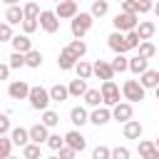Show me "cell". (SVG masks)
<instances>
[{"instance_id": "obj_1", "label": "cell", "mask_w": 159, "mask_h": 159, "mask_svg": "<svg viewBox=\"0 0 159 159\" xmlns=\"http://www.w3.org/2000/svg\"><path fill=\"white\" fill-rule=\"evenodd\" d=\"M92 25H94V15H92V12H77V15L70 20V32H72V37L82 40V37L92 30Z\"/></svg>"}, {"instance_id": "obj_2", "label": "cell", "mask_w": 159, "mask_h": 159, "mask_svg": "<svg viewBox=\"0 0 159 159\" xmlns=\"http://www.w3.org/2000/svg\"><path fill=\"white\" fill-rule=\"evenodd\" d=\"M27 102H30V107H32V109H37V112H45V109H50V102H52V97H50V89H45L42 84H35V87L30 89V97H27Z\"/></svg>"}, {"instance_id": "obj_3", "label": "cell", "mask_w": 159, "mask_h": 159, "mask_svg": "<svg viewBox=\"0 0 159 159\" xmlns=\"http://www.w3.org/2000/svg\"><path fill=\"white\" fill-rule=\"evenodd\" d=\"M139 22H142L139 12H117L114 20H112V25H114L117 32H132V30L139 27Z\"/></svg>"}, {"instance_id": "obj_4", "label": "cell", "mask_w": 159, "mask_h": 159, "mask_svg": "<svg viewBox=\"0 0 159 159\" xmlns=\"http://www.w3.org/2000/svg\"><path fill=\"white\" fill-rule=\"evenodd\" d=\"M122 94H124V99L127 102H142L144 97H147V87L139 82V80H124V84H122Z\"/></svg>"}, {"instance_id": "obj_5", "label": "cell", "mask_w": 159, "mask_h": 159, "mask_svg": "<svg viewBox=\"0 0 159 159\" xmlns=\"http://www.w3.org/2000/svg\"><path fill=\"white\" fill-rule=\"evenodd\" d=\"M102 97H104V104L107 107H114V104H119L122 99H124V94H122V89H119V84L114 82V80H107V82H102Z\"/></svg>"}, {"instance_id": "obj_6", "label": "cell", "mask_w": 159, "mask_h": 159, "mask_svg": "<svg viewBox=\"0 0 159 159\" xmlns=\"http://www.w3.org/2000/svg\"><path fill=\"white\" fill-rule=\"evenodd\" d=\"M107 47L114 52V55H127L129 52V42H127V32H112L107 37Z\"/></svg>"}, {"instance_id": "obj_7", "label": "cell", "mask_w": 159, "mask_h": 159, "mask_svg": "<svg viewBox=\"0 0 159 159\" xmlns=\"http://www.w3.org/2000/svg\"><path fill=\"white\" fill-rule=\"evenodd\" d=\"M40 27L47 32V35H55L60 30V15L55 10H42L40 12Z\"/></svg>"}, {"instance_id": "obj_8", "label": "cell", "mask_w": 159, "mask_h": 159, "mask_svg": "<svg viewBox=\"0 0 159 159\" xmlns=\"http://www.w3.org/2000/svg\"><path fill=\"white\" fill-rule=\"evenodd\" d=\"M112 119L114 122H129V119H134V107H132V102H127V99H122L119 104H114L112 107Z\"/></svg>"}, {"instance_id": "obj_9", "label": "cell", "mask_w": 159, "mask_h": 159, "mask_svg": "<svg viewBox=\"0 0 159 159\" xmlns=\"http://www.w3.org/2000/svg\"><path fill=\"white\" fill-rule=\"evenodd\" d=\"M30 84L25 82V80H12L10 84H7V97L10 99H27L30 97Z\"/></svg>"}, {"instance_id": "obj_10", "label": "cell", "mask_w": 159, "mask_h": 159, "mask_svg": "<svg viewBox=\"0 0 159 159\" xmlns=\"http://www.w3.org/2000/svg\"><path fill=\"white\" fill-rule=\"evenodd\" d=\"M107 122H112V107L99 104V107H94V109L89 112V124H94V127H104Z\"/></svg>"}, {"instance_id": "obj_11", "label": "cell", "mask_w": 159, "mask_h": 159, "mask_svg": "<svg viewBox=\"0 0 159 159\" xmlns=\"http://www.w3.org/2000/svg\"><path fill=\"white\" fill-rule=\"evenodd\" d=\"M137 154H139V159H159V147H157L154 139H139Z\"/></svg>"}, {"instance_id": "obj_12", "label": "cell", "mask_w": 159, "mask_h": 159, "mask_svg": "<svg viewBox=\"0 0 159 159\" xmlns=\"http://www.w3.org/2000/svg\"><path fill=\"white\" fill-rule=\"evenodd\" d=\"M77 62H80V57H77L70 47H62V50H60V55H57V67H60V70L70 72V70L77 67Z\"/></svg>"}, {"instance_id": "obj_13", "label": "cell", "mask_w": 159, "mask_h": 159, "mask_svg": "<svg viewBox=\"0 0 159 159\" xmlns=\"http://www.w3.org/2000/svg\"><path fill=\"white\" fill-rule=\"evenodd\" d=\"M55 12L60 15V20H72V17L80 12V2H75V0H62V2L55 5Z\"/></svg>"}, {"instance_id": "obj_14", "label": "cell", "mask_w": 159, "mask_h": 159, "mask_svg": "<svg viewBox=\"0 0 159 159\" xmlns=\"http://www.w3.org/2000/svg\"><path fill=\"white\" fill-rule=\"evenodd\" d=\"M65 142H67L72 149H77V152H84V149H87V137H84L77 127H75V129H70V132L65 134Z\"/></svg>"}, {"instance_id": "obj_15", "label": "cell", "mask_w": 159, "mask_h": 159, "mask_svg": "<svg viewBox=\"0 0 159 159\" xmlns=\"http://www.w3.org/2000/svg\"><path fill=\"white\" fill-rule=\"evenodd\" d=\"M114 67H112V62H107V60H94V77H99L102 82H107V80H114Z\"/></svg>"}, {"instance_id": "obj_16", "label": "cell", "mask_w": 159, "mask_h": 159, "mask_svg": "<svg viewBox=\"0 0 159 159\" xmlns=\"http://www.w3.org/2000/svg\"><path fill=\"white\" fill-rule=\"evenodd\" d=\"M122 134H124V139H137V142H139L142 134H144V127H142L139 119H129V122H124Z\"/></svg>"}, {"instance_id": "obj_17", "label": "cell", "mask_w": 159, "mask_h": 159, "mask_svg": "<svg viewBox=\"0 0 159 159\" xmlns=\"http://www.w3.org/2000/svg\"><path fill=\"white\" fill-rule=\"evenodd\" d=\"M47 139H50V127H47V124L37 122V124L30 127V142H35V144H47Z\"/></svg>"}, {"instance_id": "obj_18", "label": "cell", "mask_w": 159, "mask_h": 159, "mask_svg": "<svg viewBox=\"0 0 159 159\" xmlns=\"http://www.w3.org/2000/svg\"><path fill=\"white\" fill-rule=\"evenodd\" d=\"M70 122H72L75 127H84V124L89 122V112H87V107H82V104L72 107V109H70Z\"/></svg>"}, {"instance_id": "obj_19", "label": "cell", "mask_w": 159, "mask_h": 159, "mask_svg": "<svg viewBox=\"0 0 159 159\" xmlns=\"http://www.w3.org/2000/svg\"><path fill=\"white\" fill-rule=\"evenodd\" d=\"M10 45H12V50H15V52H22V55H27L30 50H35V47H32L30 35H25V32H22V35H15Z\"/></svg>"}, {"instance_id": "obj_20", "label": "cell", "mask_w": 159, "mask_h": 159, "mask_svg": "<svg viewBox=\"0 0 159 159\" xmlns=\"http://www.w3.org/2000/svg\"><path fill=\"white\" fill-rule=\"evenodd\" d=\"M147 70H149V60H147V57H142V55L129 57V72H132V75L139 77V75H144Z\"/></svg>"}, {"instance_id": "obj_21", "label": "cell", "mask_w": 159, "mask_h": 159, "mask_svg": "<svg viewBox=\"0 0 159 159\" xmlns=\"http://www.w3.org/2000/svg\"><path fill=\"white\" fill-rule=\"evenodd\" d=\"M70 97H75V99H80V97H84L87 94V80H82V77H75V80H70Z\"/></svg>"}, {"instance_id": "obj_22", "label": "cell", "mask_w": 159, "mask_h": 159, "mask_svg": "<svg viewBox=\"0 0 159 159\" xmlns=\"http://www.w3.org/2000/svg\"><path fill=\"white\" fill-rule=\"evenodd\" d=\"M22 20H25V10H22L20 5H10V7L5 10V22H10V25H22Z\"/></svg>"}, {"instance_id": "obj_23", "label": "cell", "mask_w": 159, "mask_h": 159, "mask_svg": "<svg viewBox=\"0 0 159 159\" xmlns=\"http://www.w3.org/2000/svg\"><path fill=\"white\" fill-rule=\"evenodd\" d=\"M50 97H52V102H57V104H62L65 99H70V87L67 84H52L50 87Z\"/></svg>"}, {"instance_id": "obj_24", "label": "cell", "mask_w": 159, "mask_h": 159, "mask_svg": "<svg viewBox=\"0 0 159 159\" xmlns=\"http://www.w3.org/2000/svg\"><path fill=\"white\" fill-rule=\"evenodd\" d=\"M82 99H84V107H89V109H94V107H99V104H104V97H102V89H87V94H84Z\"/></svg>"}, {"instance_id": "obj_25", "label": "cell", "mask_w": 159, "mask_h": 159, "mask_svg": "<svg viewBox=\"0 0 159 159\" xmlns=\"http://www.w3.org/2000/svg\"><path fill=\"white\" fill-rule=\"evenodd\" d=\"M10 137H12L15 147H25V144H30V129H25V127H12Z\"/></svg>"}, {"instance_id": "obj_26", "label": "cell", "mask_w": 159, "mask_h": 159, "mask_svg": "<svg viewBox=\"0 0 159 159\" xmlns=\"http://www.w3.org/2000/svg\"><path fill=\"white\" fill-rule=\"evenodd\" d=\"M139 82L147 89H157L159 87V70H147L144 75H139Z\"/></svg>"}, {"instance_id": "obj_27", "label": "cell", "mask_w": 159, "mask_h": 159, "mask_svg": "<svg viewBox=\"0 0 159 159\" xmlns=\"http://www.w3.org/2000/svg\"><path fill=\"white\" fill-rule=\"evenodd\" d=\"M75 72H77V77H82V80H89V77H94V62L80 60V62H77V67H75Z\"/></svg>"}, {"instance_id": "obj_28", "label": "cell", "mask_w": 159, "mask_h": 159, "mask_svg": "<svg viewBox=\"0 0 159 159\" xmlns=\"http://www.w3.org/2000/svg\"><path fill=\"white\" fill-rule=\"evenodd\" d=\"M137 32H139V37H142V40H152V37H154V32H157V25H154L152 20H142V22H139V27H137Z\"/></svg>"}, {"instance_id": "obj_29", "label": "cell", "mask_w": 159, "mask_h": 159, "mask_svg": "<svg viewBox=\"0 0 159 159\" xmlns=\"http://www.w3.org/2000/svg\"><path fill=\"white\" fill-rule=\"evenodd\" d=\"M22 159H42V149H40V144H35V142L25 144V147H22Z\"/></svg>"}, {"instance_id": "obj_30", "label": "cell", "mask_w": 159, "mask_h": 159, "mask_svg": "<svg viewBox=\"0 0 159 159\" xmlns=\"http://www.w3.org/2000/svg\"><path fill=\"white\" fill-rule=\"evenodd\" d=\"M89 12H92L94 17H104V15L109 12V2H107V0H92Z\"/></svg>"}, {"instance_id": "obj_31", "label": "cell", "mask_w": 159, "mask_h": 159, "mask_svg": "<svg viewBox=\"0 0 159 159\" xmlns=\"http://www.w3.org/2000/svg\"><path fill=\"white\" fill-rule=\"evenodd\" d=\"M25 60H27V67H30V70H37V67H42V60H45V57H42L40 50H30V52L25 55Z\"/></svg>"}, {"instance_id": "obj_32", "label": "cell", "mask_w": 159, "mask_h": 159, "mask_svg": "<svg viewBox=\"0 0 159 159\" xmlns=\"http://www.w3.org/2000/svg\"><path fill=\"white\" fill-rule=\"evenodd\" d=\"M12 147H15L12 137H10V134H2V137H0V157L7 159V157L12 154Z\"/></svg>"}, {"instance_id": "obj_33", "label": "cell", "mask_w": 159, "mask_h": 159, "mask_svg": "<svg viewBox=\"0 0 159 159\" xmlns=\"http://www.w3.org/2000/svg\"><path fill=\"white\" fill-rule=\"evenodd\" d=\"M137 55H142V57H147V60H152V57L157 55V47H154V42H152V40H142V45H139V50H137Z\"/></svg>"}, {"instance_id": "obj_34", "label": "cell", "mask_w": 159, "mask_h": 159, "mask_svg": "<svg viewBox=\"0 0 159 159\" xmlns=\"http://www.w3.org/2000/svg\"><path fill=\"white\" fill-rule=\"evenodd\" d=\"M112 67H114V72H129V57L127 55H114V60H112Z\"/></svg>"}, {"instance_id": "obj_35", "label": "cell", "mask_w": 159, "mask_h": 159, "mask_svg": "<svg viewBox=\"0 0 159 159\" xmlns=\"http://www.w3.org/2000/svg\"><path fill=\"white\" fill-rule=\"evenodd\" d=\"M67 47H70L80 60L87 55V42H84V40H77V37H75V40H70V45H67Z\"/></svg>"}, {"instance_id": "obj_36", "label": "cell", "mask_w": 159, "mask_h": 159, "mask_svg": "<svg viewBox=\"0 0 159 159\" xmlns=\"http://www.w3.org/2000/svg\"><path fill=\"white\" fill-rule=\"evenodd\" d=\"M40 122H42V124H47V127L52 129V127H57V124H60V114H57L55 109H45V112H42V119H40Z\"/></svg>"}, {"instance_id": "obj_37", "label": "cell", "mask_w": 159, "mask_h": 159, "mask_svg": "<svg viewBox=\"0 0 159 159\" xmlns=\"http://www.w3.org/2000/svg\"><path fill=\"white\" fill-rule=\"evenodd\" d=\"M22 10H25V17H32V20H40V5L35 2V0H30V2H25L22 5Z\"/></svg>"}, {"instance_id": "obj_38", "label": "cell", "mask_w": 159, "mask_h": 159, "mask_svg": "<svg viewBox=\"0 0 159 159\" xmlns=\"http://www.w3.org/2000/svg\"><path fill=\"white\" fill-rule=\"evenodd\" d=\"M7 60H10V67H12V70L27 67V60H25V55H22V52H15V50H12V55H10Z\"/></svg>"}, {"instance_id": "obj_39", "label": "cell", "mask_w": 159, "mask_h": 159, "mask_svg": "<svg viewBox=\"0 0 159 159\" xmlns=\"http://www.w3.org/2000/svg\"><path fill=\"white\" fill-rule=\"evenodd\" d=\"M92 159H112V149L104 147V144H97L92 149Z\"/></svg>"}, {"instance_id": "obj_40", "label": "cell", "mask_w": 159, "mask_h": 159, "mask_svg": "<svg viewBox=\"0 0 159 159\" xmlns=\"http://www.w3.org/2000/svg\"><path fill=\"white\" fill-rule=\"evenodd\" d=\"M65 144H67V142H65V137H60V134H50V139H47V147H50L52 152H60Z\"/></svg>"}, {"instance_id": "obj_41", "label": "cell", "mask_w": 159, "mask_h": 159, "mask_svg": "<svg viewBox=\"0 0 159 159\" xmlns=\"http://www.w3.org/2000/svg\"><path fill=\"white\" fill-rule=\"evenodd\" d=\"M12 25L10 22H2L0 25V42H12Z\"/></svg>"}, {"instance_id": "obj_42", "label": "cell", "mask_w": 159, "mask_h": 159, "mask_svg": "<svg viewBox=\"0 0 159 159\" xmlns=\"http://www.w3.org/2000/svg\"><path fill=\"white\" fill-rule=\"evenodd\" d=\"M37 27H40V20H32V17H25L22 20V32L25 35H32Z\"/></svg>"}, {"instance_id": "obj_43", "label": "cell", "mask_w": 159, "mask_h": 159, "mask_svg": "<svg viewBox=\"0 0 159 159\" xmlns=\"http://www.w3.org/2000/svg\"><path fill=\"white\" fill-rule=\"evenodd\" d=\"M127 42H129V50H139V45H142V37H139V32H137V30L127 32Z\"/></svg>"}, {"instance_id": "obj_44", "label": "cell", "mask_w": 159, "mask_h": 159, "mask_svg": "<svg viewBox=\"0 0 159 159\" xmlns=\"http://www.w3.org/2000/svg\"><path fill=\"white\" fill-rule=\"evenodd\" d=\"M112 159H132L129 147H114L112 149Z\"/></svg>"}, {"instance_id": "obj_45", "label": "cell", "mask_w": 159, "mask_h": 159, "mask_svg": "<svg viewBox=\"0 0 159 159\" xmlns=\"http://www.w3.org/2000/svg\"><path fill=\"white\" fill-rule=\"evenodd\" d=\"M10 132H12V124H10V114L5 112V114L0 117V137H2V134H10Z\"/></svg>"}, {"instance_id": "obj_46", "label": "cell", "mask_w": 159, "mask_h": 159, "mask_svg": "<svg viewBox=\"0 0 159 159\" xmlns=\"http://www.w3.org/2000/svg\"><path fill=\"white\" fill-rule=\"evenodd\" d=\"M122 12H139V0H124Z\"/></svg>"}, {"instance_id": "obj_47", "label": "cell", "mask_w": 159, "mask_h": 159, "mask_svg": "<svg viewBox=\"0 0 159 159\" xmlns=\"http://www.w3.org/2000/svg\"><path fill=\"white\" fill-rule=\"evenodd\" d=\"M57 154H60V159H75V157H77V149H72L70 144H65Z\"/></svg>"}, {"instance_id": "obj_48", "label": "cell", "mask_w": 159, "mask_h": 159, "mask_svg": "<svg viewBox=\"0 0 159 159\" xmlns=\"http://www.w3.org/2000/svg\"><path fill=\"white\" fill-rule=\"evenodd\" d=\"M154 12V0H139V15Z\"/></svg>"}, {"instance_id": "obj_49", "label": "cell", "mask_w": 159, "mask_h": 159, "mask_svg": "<svg viewBox=\"0 0 159 159\" xmlns=\"http://www.w3.org/2000/svg\"><path fill=\"white\" fill-rule=\"evenodd\" d=\"M10 70H12V67H10V62L0 65V80H7V77H10Z\"/></svg>"}, {"instance_id": "obj_50", "label": "cell", "mask_w": 159, "mask_h": 159, "mask_svg": "<svg viewBox=\"0 0 159 159\" xmlns=\"http://www.w3.org/2000/svg\"><path fill=\"white\" fill-rule=\"evenodd\" d=\"M2 2H5V5H7V7H10V5H17V2H20V0H2Z\"/></svg>"}, {"instance_id": "obj_51", "label": "cell", "mask_w": 159, "mask_h": 159, "mask_svg": "<svg viewBox=\"0 0 159 159\" xmlns=\"http://www.w3.org/2000/svg\"><path fill=\"white\" fill-rule=\"evenodd\" d=\"M154 15H157V17H159V0H157V2H154Z\"/></svg>"}, {"instance_id": "obj_52", "label": "cell", "mask_w": 159, "mask_h": 159, "mask_svg": "<svg viewBox=\"0 0 159 159\" xmlns=\"http://www.w3.org/2000/svg\"><path fill=\"white\" fill-rule=\"evenodd\" d=\"M47 159H60V154H52V157H47Z\"/></svg>"}, {"instance_id": "obj_53", "label": "cell", "mask_w": 159, "mask_h": 159, "mask_svg": "<svg viewBox=\"0 0 159 159\" xmlns=\"http://www.w3.org/2000/svg\"><path fill=\"white\" fill-rule=\"evenodd\" d=\"M154 94H157V99H159V87H157V89H154Z\"/></svg>"}, {"instance_id": "obj_54", "label": "cell", "mask_w": 159, "mask_h": 159, "mask_svg": "<svg viewBox=\"0 0 159 159\" xmlns=\"http://www.w3.org/2000/svg\"><path fill=\"white\" fill-rule=\"evenodd\" d=\"M7 159H20V157H12V154H10V157H7Z\"/></svg>"}, {"instance_id": "obj_55", "label": "cell", "mask_w": 159, "mask_h": 159, "mask_svg": "<svg viewBox=\"0 0 159 159\" xmlns=\"http://www.w3.org/2000/svg\"><path fill=\"white\" fill-rule=\"evenodd\" d=\"M154 142H157V147H159V134H157V139H154Z\"/></svg>"}, {"instance_id": "obj_56", "label": "cell", "mask_w": 159, "mask_h": 159, "mask_svg": "<svg viewBox=\"0 0 159 159\" xmlns=\"http://www.w3.org/2000/svg\"><path fill=\"white\" fill-rule=\"evenodd\" d=\"M52 2H55V5H57V2H62V0H52Z\"/></svg>"}, {"instance_id": "obj_57", "label": "cell", "mask_w": 159, "mask_h": 159, "mask_svg": "<svg viewBox=\"0 0 159 159\" xmlns=\"http://www.w3.org/2000/svg\"><path fill=\"white\" fill-rule=\"evenodd\" d=\"M117 2H119V5H122V2H124V0H117Z\"/></svg>"}, {"instance_id": "obj_58", "label": "cell", "mask_w": 159, "mask_h": 159, "mask_svg": "<svg viewBox=\"0 0 159 159\" xmlns=\"http://www.w3.org/2000/svg\"><path fill=\"white\" fill-rule=\"evenodd\" d=\"M75 2H80V0H75Z\"/></svg>"}]
</instances>
